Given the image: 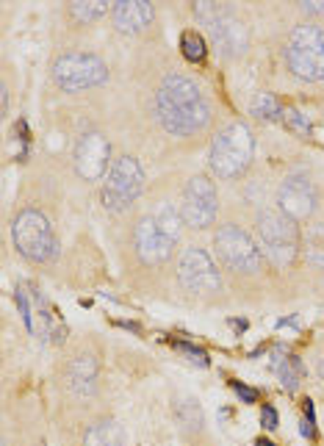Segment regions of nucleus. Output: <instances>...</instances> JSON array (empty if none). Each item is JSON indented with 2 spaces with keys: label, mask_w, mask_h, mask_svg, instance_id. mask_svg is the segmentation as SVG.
<instances>
[{
  "label": "nucleus",
  "mask_w": 324,
  "mask_h": 446,
  "mask_svg": "<svg viewBox=\"0 0 324 446\" xmlns=\"http://www.w3.org/2000/svg\"><path fill=\"white\" fill-rule=\"evenodd\" d=\"M155 111L164 131L172 136H194L211 122V106L205 94L186 75L164 78L155 94Z\"/></svg>",
  "instance_id": "obj_1"
},
{
  "label": "nucleus",
  "mask_w": 324,
  "mask_h": 446,
  "mask_svg": "<svg viewBox=\"0 0 324 446\" xmlns=\"http://www.w3.org/2000/svg\"><path fill=\"white\" fill-rule=\"evenodd\" d=\"M255 236H258L261 253L280 269L291 267L302 247V233L297 222L291 217H285L280 208H266L258 214Z\"/></svg>",
  "instance_id": "obj_2"
},
{
  "label": "nucleus",
  "mask_w": 324,
  "mask_h": 446,
  "mask_svg": "<svg viewBox=\"0 0 324 446\" xmlns=\"http://www.w3.org/2000/svg\"><path fill=\"white\" fill-rule=\"evenodd\" d=\"M252 153H255V139L250 128L244 122H233L211 141V170L222 180L241 178L252 164Z\"/></svg>",
  "instance_id": "obj_3"
},
{
  "label": "nucleus",
  "mask_w": 324,
  "mask_h": 446,
  "mask_svg": "<svg viewBox=\"0 0 324 446\" xmlns=\"http://www.w3.org/2000/svg\"><path fill=\"white\" fill-rule=\"evenodd\" d=\"M288 70L302 81H324V28L299 25L291 31L285 47Z\"/></svg>",
  "instance_id": "obj_4"
},
{
  "label": "nucleus",
  "mask_w": 324,
  "mask_h": 446,
  "mask_svg": "<svg viewBox=\"0 0 324 446\" xmlns=\"http://www.w3.org/2000/svg\"><path fill=\"white\" fill-rule=\"evenodd\" d=\"M14 244L20 250V255H25L34 264H45L50 258H56L58 253V241L53 233V224L47 222L45 214L28 208L14 219Z\"/></svg>",
  "instance_id": "obj_5"
},
{
  "label": "nucleus",
  "mask_w": 324,
  "mask_h": 446,
  "mask_svg": "<svg viewBox=\"0 0 324 446\" xmlns=\"http://www.w3.org/2000/svg\"><path fill=\"white\" fill-rule=\"evenodd\" d=\"M53 81L64 91H84L108 81V67L94 53H64L53 64Z\"/></svg>",
  "instance_id": "obj_6"
},
{
  "label": "nucleus",
  "mask_w": 324,
  "mask_h": 446,
  "mask_svg": "<svg viewBox=\"0 0 324 446\" xmlns=\"http://www.w3.org/2000/svg\"><path fill=\"white\" fill-rule=\"evenodd\" d=\"M144 189V172L134 155H119L103 180V205L108 211H125Z\"/></svg>",
  "instance_id": "obj_7"
},
{
  "label": "nucleus",
  "mask_w": 324,
  "mask_h": 446,
  "mask_svg": "<svg viewBox=\"0 0 324 446\" xmlns=\"http://www.w3.org/2000/svg\"><path fill=\"white\" fill-rule=\"evenodd\" d=\"M214 247L219 261L233 272H244V274H255L261 269L264 253L258 247V241L241 230L238 224H222L214 236Z\"/></svg>",
  "instance_id": "obj_8"
},
{
  "label": "nucleus",
  "mask_w": 324,
  "mask_h": 446,
  "mask_svg": "<svg viewBox=\"0 0 324 446\" xmlns=\"http://www.w3.org/2000/svg\"><path fill=\"white\" fill-rule=\"evenodd\" d=\"M194 14L202 20V25L211 31L216 47L225 53V56H238L244 53L247 47V25L233 14L228 6H219V3H197L194 6Z\"/></svg>",
  "instance_id": "obj_9"
},
{
  "label": "nucleus",
  "mask_w": 324,
  "mask_h": 446,
  "mask_svg": "<svg viewBox=\"0 0 324 446\" xmlns=\"http://www.w3.org/2000/svg\"><path fill=\"white\" fill-rule=\"evenodd\" d=\"M178 280L191 294H216L222 291V274L216 261L202 247H186L178 258Z\"/></svg>",
  "instance_id": "obj_10"
},
{
  "label": "nucleus",
  "mask_w": 324,
  "mask_h": 446,
  "mask_svg": "<svg viewBox=\"0 0 324 446\" xmlns=\"http://www.w3.org/2000/svg\"><path fill=\"white\" fill-rule=\"evenodd\" d=\"M181 214H183V222L188 227H194V230L211 227V224L216 222L219 194H216L214 180H208L205 175H194V178L186 183Z\"/></svg>",
  "instance_id": "obj_11"
},
{
  "label": "nucleus",
  "mask_w": 324,
  "mask_h": 446,
  "mask_svg": "<svg viewBox=\"0 0 324 446\" xmlns=\"http://www.w3.org/2000/svg\"><path fill=\"white\" fill-rule=\"evenodd\" d=\"M278 203H280V211L285 217H291L294 222L299 219H308L316 208V189L311 178L305 172H294L288 178L280 183V191H278Z\"/></svg>",
  "instance_id": "obj_12"
},
{
  "label": "nucleus",
  "mask_w": 324,
  "mask_h": 446,
  "mask_svg": "<svg viewBox=\"0 0 324 446\" xmlns=\"http://www.w3.org/2000/svg\"><path fill=\"white\" fill-rule=\"evenodd\" d=\"M108 158H111V144L105 141V136L89 131L81 136L75 147V172L84 180H100L108 170Z\"/></svg>",
  "instance_id": "obj_13"
},
{
  "label": "nucleus",
  "mask_w": 324,
  "mask_h": 446,
  "mask_svg": "<svg viewBox=\"0 0 324 446\" xmlns=\"http://www.w3.org/2000/svg\"><path fill=\"white\" fill-rule=\"evenodd\" d=\"M134 241H136V253L144 264H164L172 258V250H175V241L164 233V227L158 224L155 217L139 219L134 230Z\"/></svg>",
  "instance_id": "obj_14"
},
{
  "label": "nucleus",
  "mask_w": 324,
  "mask_h": 446,
  "mask_svg": "<svg viewBox=\"0 0 324 446\" xmlns=\"http://www.w3.org/2000/svg\"><path fill=\"white\" fill-rule=\"evenodd\" d=\"M17 305H20V313H22L25 327H28L34 336H39V338L50 336L53 316H50V308H47L45 297H39L37 288L17 286Z\"/></svg>",
  "instance_id": "obj_15"
},
{
  "label": "nucleus",
  "mask_w": 324,
  "mask_h": 446,
  "mask_svg": "<svg viewBox=\"0 0 324 446\" xmlns=\"http://www.w3.org/2000/svg\"><path fill=\"white\" fill-rule=\"evenodd\" d=\"M111 17H114L117 31H122V34H139V31H144L153 23L155 8L147 0H119V3H114Z\"/></svg>",
  "instance_id": "obj_16"
},
{
  "label": "nucleus",
  "mask_w": 324,
  "mask_h": 446,
  "mask_svg": "<svg viewBox=\"0 0 324 446\" xmlns=\"http://www.w3.org/2000/svg\"><path fill=\"white\" fill-rule=\"evenodd\" d=\"M97 380V360L89 352H78L70 363V388L75 394H89Z\"/></svg>",
  "instance_id": "obj_17"
},
{
  "label": "nucleus",
  "mask_w": 324,
  "mask_h": 446,
  "mask_svg": "<svg viewBox=\"0 0 324 446\" xmlns=\"http://www.w3.org/2000/svg\"><path fill=\"white\" fill-rule=\"evenodd\" d=\"M84 446H125V433L114 419H103L86 430Z\"/></svg>",
  "instance_id": "obj_18"
},
{
  "label": "nucleus",
  "mask_w": 324,
  "mask_h": 446,
  "mask_svg": "<svg viewBox=\"0 0 324 446\" xmlns=\"http://www.w3.org/2000/svg\"><path fill=\"white\" fill-rule=\"evenodd\" d=\"M272 369H275V374L280 377V386H283L285 391H297V386H299V380H302V374H305L302 360L294 355H285L283 350L275 352Z\"/></svg>",
  "instance_id": "obj_19"
},
{
  "label": "nucleus",
  "mask_w": 324,
  "mask_h": 446,
  "mask_svg": "<svg viewBox=\"0 0 324 446\" xmlns=\"http://www.w3.org/2000/svg\"><path fill=\"white\" fill-rule=\"evenodd\" d=\"M302 253L308 264L324 267V222H311L302 233Z\"/></svg>",
  "instance_id": "obj_20"
},
{
  "label": "nucleus",
  "mask_w": 324,
  "mask_h": 446,
  "mask_svg": "<svg viewBox=\"0 0 324 446\" xmlns=\"http://www.w3.org/2000/svg\"><path fill=\"white\" fill-rule=\"evenodd\" d=\"M283 111H285L283 103L272 91H258L255 100H252V117H258V120H266V122L283 120Z\"/></svg>",
  "instance_id": "obj_21"
},
{
  "label": "nucleus",
  "mask_w": 324,
  "mask_h": 446,
  "mask_svg": "<svg viewBox=\"0 0 324 446\" xmlns=\"http://www.w3.org/2000/svg\"><path fill=\"white\" fill-rule=\"evenodd\" d=\"M155 219H158V224L164 227V233H167L172 241L181 238V230H183V224H186L181 211H175L172 205H161V211L155 214Z\"/></svg>",
  "instance_id": "obj_22"
},
{
  "label": "nucleus",
  "mask_w": 324,
  "mask_h": 446,
  "mask_svg": "<svg viewBox=\"0 0 324 446\" xmlns=\"http://www.w3.org/2000/svg\"><path fill=\"white\" fill-rule=\"evenodd\" d=\"M181 50H183L186 61H191V64L202 61V58H205V53H208L205 39H202L197 31H183V37H181Z\"/></svg>",
  "instance_id": "obj_23"
},
{
  "label": "nucleus",
  "mask_w": 324,
  "mask_h": 446,
  "mask_svg": "<svg viewBox=\"0 0 324 446\" xmlns=\"http://www.w3.org/2000/svg\"><path fill=\"white\" fill-rule=\"evenodd\" d=\"M70 11H72V17H75V20H81V23H92V20H100V17L108 11V6H105V3H72V6H70Z\"/></svg>",
  "instance_id": "obj_24"
},
{
  "label": "nucleus",
  "mask_w": 324,
  "mask_h": 446,
  "mask_svg": "<svg viewBox=\"0 0 324 446\" xmlns=\"http://www.w3.org/2000/svg\"><path fill=\"white\" fill-rule=\"evenodd\" d=\"M283 122H285L291 131H297V134H302V136L311 134V122H308V117H305V114H299L297 108H288V106H285V111H283Z\"/></svg>",
  "instance_id": "obj_25"
},
{
  "label": "nucleus",
  "mask_w": 324,
  "mask_h": 446,
  "mask_svg": "<svg viewBox=\"0 0 324 446\" xmlns=\"http://www.w3.org/2000/svg\"><path fill=\"white\" fill-rule=\"evenodd\" d=\"M175 350L181 352V355L188 360V363H197V366H208V355H205V350H200V347H194V344H186V341H175Z\"/></svg>",
  "instance_id": "obj_26"
},
{
  "label": "nucleus",
  "mask_w": 324,
  "mask_h": 446,
  "mask_svg": "<svg viewBox=\"0 0 324 446\" xmlns=\"http://www.w3.org/2000/svg\"><path fill=\"white\" fill-rule=\"evenodd\" d=\"M278 410L272 407V404H264V410H261V424L266 427V430H278Z\"/></svg>",
  "instance_id": "obj_27"
},
{
  "label": "nucleus",
  "mask_w": 324,
  "mask_h": 446,
  "mask_svg": "<svg viewBox=\"0 0 324 446\" xmlns=\"http://www.w3.org/2000/svg\"><path fill=\"white\" fill-rule=\"evenodd\" d=\"M233 391L241 397V400L247 402V404H252V402H258V391L255 388H250V386H241V383H233Z\"/></svg>",
  "instance_id": "obj_28"
},
{
  "label": "nucleus",
  "mask_w": 324,
  "mask_h": 446,
  "mask_svg": "<svg viewBox=\"0 0 324 446\" xmlns=\"http://www.w3.org/2000/svg\"><path fill=\"white\" fill-rule=\"evenodd\" d=\"M305 14H324V0H313V3H302Z\"/></svg>",
  "instance_id": "obj_29"
},
{
  "label": "nucleus",
  "mask_w": 324,
  "mask_h": 446,
  "mask_svg": "<svg viewBox=\"0 0 324 446\" xmlns=\"http://www.w3.org/2000/svg\"><path fill=\"white\" fill-rule=\"evenodd\" d=\"M302 435H305V438H313V435H316L313 419H302Z\"/></svg>",
  "instance_id": "obj_30"
},
{
  "label": "nucleus",
  "mask_w": 324,
  "mask_h": 446,
  "mask_svg": "<svg viewBox=\"0 0 324 446\" xmlns=\"http://www.w3.org/2000/svg\"><path fill=\"white\" fill-rule=\"evenodd\" d=\"M255 446H275V444H272V441H264V438H261V441H258Z\"/></svg>",
  "instance_id": "obj_31"
}]
</instances>
